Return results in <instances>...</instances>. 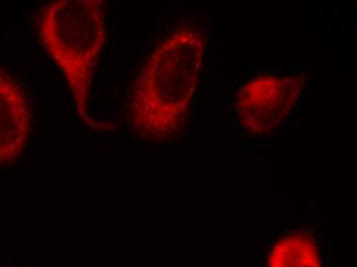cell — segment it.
Wrapping results in <instances>:
<instances>
[{
  "instance_id": "obj_1",
  "label": "cell",
  "mask_w": 357,
  "mask_h": 267,
  "mask_svg": "<svg viewBox=\"0 0 357 267\" xmlns=\"http://www.w3.org/2000/svg\"><path fill=\"white\" fill-rule=\"evenodd\" d=\"M206 33L185 25L158 43L132 84V129L146 140L167 142L184 131L197 89Z\"/></svg>"
},
{
  "instance_id": "obj_3",
  "label": "cell",
  "mask_w": 357,
  "mask_h": 267,
  "mask_svg": "<svg viewBox=\"0 0 357 267\" xmlns=\"http://www.w3.org/2000/svg\"><path fill=\"white\" fill-rule=\"evenodd\" d=\"M295 75H260L250 78L237 93L232 109L247 137L267 136L289 117L302 91Z\"/></svg>"
},
{
  "instance_id": "obj_5",
  "label": "cell",
  "mask_w": 357,
  "mask_h": 267,
  "mask_svg": "<svg viewBox=\"0 0 357 267\" xmlns=\"http://www.w3.org/2000/svg\"><path fill=\"white\" fill-rule=\"evenodd\" d=\"M267 267H324L317 236L309 230H293L269 249Z\"/></svg>"
},
{
  "instance_id": "obj_2",
  "label": "cell",
  "mask_w": 357,
  "mask_h": 267,
  "mask_svg": "<svg viewBox=\"0 0 357 267\" xmlns=\"http://www.w3.org/2000/svg\"><path fill=\"white\" fill-rule=\"evenodd\" d=\"M41 45L64 75L82 121L88 119L96 67L107 41L103 0H56L41 8Z\"/></svg>"
},
{
  "instance_id": "obj_4",
  "label": "cell",
  "mask_w": 357,
  "mask_h": 267,
  "mask_svg": "<svg viewBox=\"0 0 357 267\" xmlns=\"http://www.w3.org/2000/svg\"><path fill=\"white\" fill-rule=\"evenodd\" d=\"M31 131L28 96L16 78L0 68V166H12L18 162Z\"/></svg>"
}]
</instances>
